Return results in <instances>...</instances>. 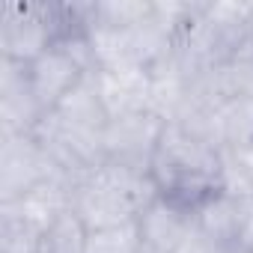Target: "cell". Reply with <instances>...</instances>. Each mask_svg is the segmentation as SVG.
Wrapping results in <instances>:
<instances>
[{"mask_svg":"<svg viewBox=\"0 0 253 253\" xmlns=\"http://www.w3.org/2000/svg\"><path fill=\"white\" fill-rule=\"evenodd\" d=\"M149 176L158 197L194 211L223 188V152L185 125L167 122L149 164Z\"/></svg>","mask_w":253,"mask_h":253,"instance_id":"obj_1","label":"cell"},{"mask_svg":"<svg viewBox=\"0 0 253 253\" xmlns=\"http://www.w3.org/2000/svg\"><path fill=\"white\" fill-rule=\"evenodd\" d=\"M158 197L149 173L104 161L98 170L86 173L72 194V211L86 226V232L134 223L140 211Z\"/></svg>","mask_w":253,"mask_h":253,"instance_id":"obj_2","label":"cell"},{"mask_svg":"<svg viewBox=\"0 0 253 253\" xmlns=\"http://www.w3.org/2000/svg\"><path fill=\"white\" fill-rule=\"evenodd\" d=\"M60 173L33 134H0V203H15Z\"/></svg>","mask_w":253,"mask_h":253,"instance_id":"obj_3","label":"cell"},{"mask_svg":"<svg viewBox=\"0 0 253 253\" xmlns=\"http://www.w3.org/2000/svg\"><path fill=\"white\" fill-rule=\"evenodd\" d=\"M164 119L152 110H140V113H128V116H113L104 128V161L110 164H122L131 170H143L149 173L152 155L158 149L161 131H164Z\"/></svg>","mask_w":253,"mask_h":253,"instance_id":"obj_4","label":"cell"},{"mask_svg":"<svg viewBox=\"0 0 253 253\" xmlns=\"http://www.w3.org/2000/svg\"><path fill=\"white\" fill-rule=\"evenodd\" d=\"M45 116L24 63L3 60L0 72V134H33Z\"/></svg>","mask_w":253,"mask_h":253,"instance_id":"obj_5","label":"cell"},{"mask_svg":"<svg viewBox=\"0 0 253 253\" xmlns=\"http://www.w3.org/2000/svg\"><path fill=\"white\" fill-rule=\"evenodd\" d=\"M72 194H75V182L66 173H60L15 203H0V214L15 217L36 232H48L63 214L72 211Z\"/></svg>","mask_w":253,"mask_h":253,"instance_id":"obj_6","label":"cell"},{"mask_svg":"<svg viewBox=\"0 0 253 253\" xmlns=\"http://www.w3.org/2000/svg\"><path fill=\"white\" fill-rule=\"evenodd\" d=\"M143 253H176L194 232L197 220L191 209H182L164 197H155L137 217Z\"/></svg>","mask_w":253,"mask_h":253,"instance_id":"obj_7","label":"cell"},{"mask_svg":"<svg viewBox=\"0 0 253 253\" xmlns=\"http://www.w3.org/2000/svg\"><path fill=\"white\" fill-rule=\"evenodd\" d=\"M95 84L107 116H128L149 110L152 104V75L140 66L125 69H95Z\"/></svg>","mask_w":253,"mask_h":253,"instance_id":"obj_8","label":"cell"},{"mask_svg":"<svg viewBox=\"0 0 253 253\" xmlns=\"http://www.w3.org/2000/svg\"><path fill=\"white\" fill-rule=\"evenodd\" d=\"M86 253H143L137 220L89 232L86 235Z\"/></svg>","mask_w":253,"mask_h":253,"instance_id":"obj_9","label":"cell"},{"mask_svg":"<svg viewBox=\"0 0 253 253\" xmlns=\"http://www.w3.org/2000/svg\"><path fill=\"white\" fill-rule=\"evenodd\" d=\"M86 226L69 211L45 232V253H86Z\"/></svg>","mask_w":253,"mask_h":253,"instance_id":"obj_10","label":"cell"},{"mask_svg":"<svg viewBox=\"0 0 253 253\" xmlns=\"http://www.w3.org/2000/svg\"><path fill=\"white\" fill-rule=\"evenodd\" d=\"M0 253H45V232L0 214Z\"/></svg>","mask_w":253,"mask_h":253,"instance_id":"obj_11","label":"cell"},{"mask_svg":"<svg viewBox=\"0 0 253 253\" xmlns=\"http://www.w3.org/2000/svg\"><path fill=\"white\" fill-rule=\"evenodd\" d=\"M176 253H220V250H217L214 244H209L200 232H194V235H191V238H188L179 250H176Z\"/></svg>","mask_w":253,"mask_h":253,"instance_id":"obj_12","label":"cell"},{"mask_svg":"<svg viewBox=\"0 0 253 253\" xmlns=\"http://www.w3.org/2000/svg\"><path fill=\"white\" fill-rule=\"evenodd\" d=\"M247 24H250V33H253V3H250V12H247Z\"/></svg>","mask_w":253,"mask_h":253,"instance_id":"obj_13","label":"cell"}]
</instances>
